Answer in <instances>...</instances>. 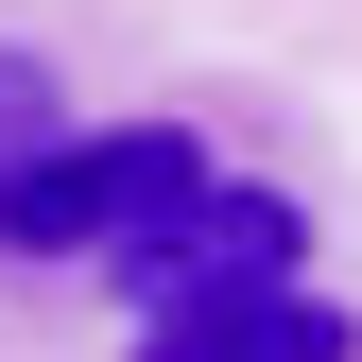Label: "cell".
<instances>
[{
  "label": "cell",
  "mask_w": 362,
  "mask_h": 362,
  "mask_svg": "<svg viewBox=\"0 0 362 362\" xmlns=\"http://www.w3.org/2000/svg\"><path fill=\"white\" fill-rule=\"evenodd\" d=\"M35 139H69V86L35 69V52H0V173H18Z\"/></svg>",
  "instance_id": "cell-4"
},
{
  "label": "cell",
  "mask_w": 362,
  "mask_h": 362,
  "mask_svg": "<svg viewBox=\"0 0 362 362\" xmlns=\"http://www.w3.org/2000/svg\"><path fill=\"white\" fill-rule=\"evenodd\" d=\"M293 259H310V207H293V190H242V173H207V190L173 207L156 242H121L104 276L139 293V310H173V293H259V276H293Z\"/></svg>",
  "instance_id": "cell-2"
},
{
  "label": "cell",
  "mask_w": 362,
  "mask_h": 362,
  "mask_svg": "<svg viewBox=\"0 0 362 362\" xmlns=\"http://www.w3.org/2000/svg\"><path fill=\"white\" fill-rule=\"evenodd\" d=\"M139 362H362V328L310 276H259V293H173V310H139Z\"/></svg>",
  "instance_id": "cell-3"
},
{
  "label": "cell",
  "mask_w": 362,
  "mask_h": 362,
  "mask_svg": "<svg viewBox=\"0 0 362 362\" xmlns=\"http://www.w3.org/2000/svg\"><path fill=\"white\" fill-rule=\"evenodd\" d=\"M190 190H207L190 121H69V139H35L18 173H0V242L18 259H121V242H156Z\"/></svg>",
  "instance_id": "cell-1"
}]
</instances>
